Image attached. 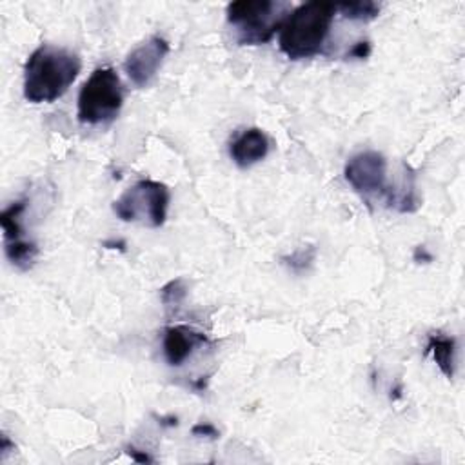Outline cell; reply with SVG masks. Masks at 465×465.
I'll return each mask as SVG.
<instances>
[{
	"label": "cell",
	"instance_id": "obj_1",
	"mask_svg": "<svg viewBox=\"0 0 465 465\" xmlns=\"http://www.w3.org/2000/svg\"><path fill=\"white\" fill-rule=\"evenodd\" d=\"M82 62L76 53L42 44L27 58L24 67V96L31 104L58 100L76 80Z\"/></svg>",
	"mask_w": 465,
	"mask_h": 465
},
{
	"label": "cell",
	"instance_id": "obj_2",
	"mask_svg": "<svg viewBox=\"0 0 465 465\" xmlns=\"http://www.w3.org/2000/svg\"><path fill=\"white\" fill-rule=\"evenodd\" d=\"M336 5L331 2H305L294 7L280 27V51L291 60L316 56L332 25Z\"/></svg>",
	"mask_w": 465,
	"mask_h": 465
},
{
	"label": "cell",
	"instance_id": "obj_3",
	"mask_svg": "<svg viewBox=\"0 0 465 465\" xmlns=\"http://www.w3.org/2000/svg\"><path fill=\"white\" fill-rule=\"evenodd\" d=\"M292 11L287 2L274 0H238L225 9L227 24L234 31L240 45H258L269 42Z\"/></svg>",
	"mask_w": 465,
	"mask_h": 465
},
{
	"label": "cell",
	"instance_id": "obj_4",
	"mask_svg": "<svg viewBox=\"0 0 465 465\" xmlns=\"http://www.w3.org/2000/svg\"><path fill=\"white\" fill-rule=\"evenodd\" d=\"M124 104L120 76L113 67H96L78 93V120L87 125L111 124Z\"/></svg>",
	"mask_w": 465,
	"mask_h": 465
},
{
	"label": "cell",
	"instance_id": "obj_5",
	"mask_svg": "<svg viewBox=\"0 0 465 465\" xmlns=\"http://www.w3.org/2000/svg\"><path fill=\"white\" fill-rule=\"evenodd\" d=\"M169 189L156 180H138L113 202V211L122 222L145 227H162L169 209Z\"/></svg>",
	"mask_w": 465,
	"mask_h": 465
},
{
	"label": "cell",
	"instance_id": "obj_6",
	"mask_svg": "<svg viewBox=\"0 0 465 465\" xmlns=\"http://www.w3.org/2000/svg\"><path fill=\"white\" fill-rule=\"evenodd\" d=\"M25 207H27L25 198L15 200L11 205H7L2 211V216H0V223L4 229L5 256L15 267L22 271L29 269L38 256V245L27 238L25 227L22 222Z\"/></svg>",
	"mask_w": 465,
	"mask_h": 465
},
{
	"label": "cell",
	"instance_id": "obj_7",
	"mask_svg": "<svg viewBox=\"0 0 465 465\" xmlns=\"http://www.w3.org/2000/svg\"><path fill=\"white\" fill-rule=\"evenodd\" d=\"M343 176L347 183L363 198L385 193L387 160L378 151H360L347 160Z\"/></svg>",
	"mask_w": 465,
	"mask_h": 465
},
{
	"label": "cell",
	"instance_id": "obj_8",
	"mask_svg": "<svg viewBox=\"0 0 465 465\" xmlns=\"http://www.w3.org/2000/svg\"><path fill=\"white\" fill-rule=\"evenodd\" d=\"M167 53L169 42L163 36H149L125 56L124 71L136 87H147L156 78Z\"/></svg>",
	"mask_w": 465,
	"mask_h": 465
},
{
	"label": "cell",
	"instance_id": "obj_9",
	"mask_svg": "<svg viewBox=\"0 0 465 465\" xmlns=\"http://www.w3.org/2000/svg\"><path fill=\"white\" fill-rule=\"evenodd\" d=\"M209 343V338L189 327V325H171L163 331L162 338V351L163 358L171 367L182 365L198 347H203Z\"/></svg>",
	"mask_w": 465,
	"mask_h": 465
},
{
	"label": "cell",
	"instance_id": "obj_10",
	"mask_svg": "<svg viewBox=\"0 0 465 465\" xmlns=\"http://www.w3.org/2000/svg\"><path fill=\"white\" fill-rule=\"evenodd\" d=\"M269 153V138L258 127H247L234 134L229 143V154L232 162L245 169L262 162Z\"/></svg>",
	"mask_w": 465,
	"mask_h": 465
},
{
	"label": "cell",
	"instance_id": "obj_11",
	"mask_svg": "<svg viewBox=\"0 0 465 465\" xmlns=\"http://www.w3.org/2000/svg\"><path fill=\"white\" fill-rule=\"evenodd\" d=\"M425 354H430L440 371L452 380L456 371V340L443 332H430L425 345Z\"/></svg>",
	"mask_w": 465,
	"mask_h": 465
},
{
	"label": "cell",
	"instance_id": "obj_12",
	"mask_svg": "<svg viewBox=\"0 0 465 465\" xmlns=\"http://www.w3.org/2000/svg\"><path fill=\"white\" fill-rule=\"evenodd\" d=\"M385 193H387V203L398 209L400 213H414L421 205V200L418 196L416 183H414V173L409 167H405V174L400 185L398 187L392 185Z\"/></svg>",
	"mask_w": 465,
	"mask_h": 465
},
{
	"label": "cell",
	"instance_id": "obj_13",
	"mask_svg": "<svg viewBox=\"0 0 465 465\" xmlns=\"http://www.w3.org/2000/svg\"><path fill=\"white\" fill-rule=\"evenodd\" d=\"M336 11H340L343 15V18L356 20V22H369L380 15V4L371 2V0L345 2V4L336 5Z\"/></svg>",
	"mask_w": 465,
	"mask_h": 465
},
{
	"label": "cell",
	"instance_id": "obj_14",
	"mask_svg": "<svg viewBox=\"0 0 465 465\" xmlns=\"http://www.w3.org/2000/svg\"><path fill=\"white\" fill-rule=\"evenodd\" d=\"M314 256H316V249L312 245H303V247H298L296 251H292L291 254L283 256L282 262H283V265L289 267V271L303 272L312 265Z\"/></svg>",
	"mask_w": 465,
	"mask_h": 465
},
{
	"label": "cell",
	"instance_id": "obj_15",
	"mask_svg": "<svg viewBox=\"0 0 465 465\" xmlns=\"http://www.w3.org/2000/svg\"><path fill=\"white\" fill-rule=\"evenodd\" d=\"M185 294H187V287H185L183 280H180V278L171 280L169 283H165L160 289V298L165 307H178L182 303V300L185 298Z\"/></svg>",
	"mask_w": 465,
	"mask_h": 465
},
{
	"label": "cell",
	"instance_id": "obj_16",
	"mask_svg": "<svg viewBox=\"0 0 465 465\" xmlns=\"http://www.w3.org/2000/svg\"><path fill=\"white\" fill-rule=\"evenodd\" d=\"M193 436H200V438H211V440H216L218 438V429L213 425V423H196L193 429H191Z\"/></svg>",
	"mask_w": 465,
	"mask_h": 465
},
{
	"label": "cell",
	"instance_id": "obj_17",
	"mask_svg": "<svg viewBox=\"0 0 465 465\" xmlns=\"http://www.w3.org/2000/svg\"><path fill=\"white\" fill-rule=\"evenodd\" d=\"M369 53H371V44L369 42H358V44H354L351 47L349 56H352V58H365V56H369Z\"/></svg>",
	"mask_w": 465,
	"mask_h": 465
},
{
	"label": "cell",
	"instance_id": "obj_18",
	"mask_svg": "<svg viewBox=\"0 0 465 465\" xmlns=\"http://www.w3.org/2000/svg\"><path fill=\"white\" fill-rule=\"evenodd\" d=\"M414 262H418V263H427V262H432V254L430 252H427V247L425 245H418L416 249H414Z\"/></svg>",
	"mask_w": 465,
	"mask_h": 465
},
{
	"label": "cell",
	"instance_id": "obj_19",
	"mask_svg": "<svg viewBox=\"0 0 465 465\" xmlns=\"http://www.w3.org/2000/svg\"><path fill=\"white\" fill-rule=\"evenodd\" d=\"M129 456L134 460V461H140V463H147V461H153V458L145 452V450H140V449H134V447H129L127 449Z\"/></svg>",
	"mask_w": 465,
	"mask_h": 465
}]
</instances>
